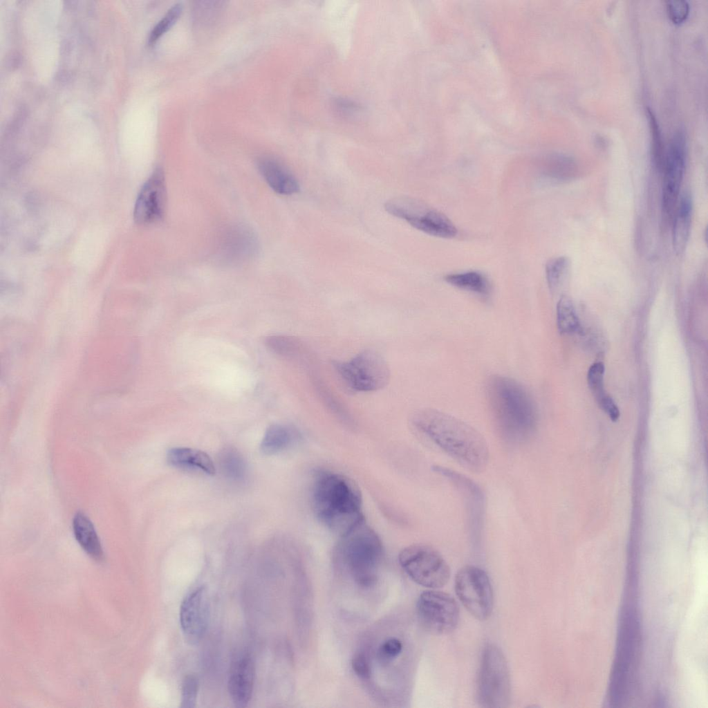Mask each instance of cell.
<instances>
[{"instance_id": "ac0fdd59", "label": "cell", "mask_w": 708, "mask_h": 708, "mask_svg": "<svg viewBox=\"0 0 708 708\" xmlns=\"http://www.w3.org/2000/svg\"><path fill=\"white\" fill-rule=\"evenodd\" d=\"M258 167L267 183L277 193L292 195L299 190L297 180L278 160L271 158H263L259 161Z\"/></svg>"}, {"instance_id": "83f0119b", "label": "cell", "mask_w": 708, "mask_h": 708, "mask_svg": "<svg viewBox=\"0 0 708 708\" xmlns=\"http://www.w3.org/2000/svg\"><path fill=\"white\" fill-rule=\"evenodd\" d=\"M266 344L275 354L286 357H298L304 350V344L299 339L288 335H270L266 338Z\"/></svg>"}, {"instance_id": "e575fe53", "label": "cell", "mask_w": 708, "mask_h": 708, "mask_svg": "<svg viewBox=\"0 0 708 708\" xmlns=\"http://www.w3.org/2000/svg\"><path fill=\"white\" fill-rule=\"evenodd\" d=\"M666 8L669 19L676 24L682 23L689 13V4L684 0L668 1Z\"/></svg>"}, {"instance_id": "7402d4cb", "label": "cell", "mask_w": 708, "mask_h": 708, "mask_svg": "<svg viewBox=\"0 0 708 708\" xmlns=\"http://www.w3.org/2000/svg\"><path fill=\"white\" fill-rule=\"evenodd\" d=\"M299 438L297 431L289 426L276 424L269 427L261 443V450L272 455L285 450Z\"/></svg>"}, {"instance_id": "836d02e7", "label": "cell", "mask_w": 708, "mask_h": 708, "mask_svg": "<svg viewBox=\"0 0 708 708\" xmlns=\"http://www.w3.org/2000/svg\"><path fill=\"white\" fill-rule=\"evenodd\" d=\"M402 649L401 642L397 638L391 637L380 644L377 651V658L380 662L387 664L397 658Z\"/></svg>"}, {"instance_id": "4fadbf2b", "label": "cell", "mask_w": 708, "mask_h": 708, "mask_svg": "<svg viewBox=\"0 0 708 708\" xmlns=\"http://www.w3.org/2000/svg\"><path fill=\"white\" fill-rule=\"evenodd\" d=\"M209 620L207 590L201 586L183 600L179 621L185 640L190 644L199 642L206 632Z\"/></svg>"}, {"instance_id": "52a82bcc", "label": "cell", "mask_w": 708, "mask_h": 708, "mask_svg": "<svg viewBox=\"0 0 708 708\" xmlns=\"http://www.w3.org/2000/svg\"><path fill=\"white\" fill-rule=\"evenodd\" d=\"M333 366L344 384L354 392L381 389L390 378L386 362L373 350L363 351L348 361H334Z\"/></svg>"}, {"instance_id": "f1b7e54d", "label": "cell", "mask_w": 708, "mask_h": 708, "mask_svg": "<svg viewBox=\"0 0 708 708\" xmlns=\"http://www.w3.org/2000/svg\"><path fill=\"white\" fill-rule=\"evenodd\" d=\"M646 117L649 121L651 134V153L652 162L658 170L662 171L665 158V150L661 131L657 119L653 112L649 108L646 109Z\"/></svg>"}, {"instance_id": "cb8c5ba5", "label": "cell", "mask_w": 708, "mask_h": 708, "mask_svg": "<svg viewBox=\"0 0 708 708\" xmlns=\"http://www.w3.org/2000/svg\"><path fill=\"white\" fill-rule=\"evenodd\" d=\"M445 280L458 288L486 297L490 294V287L487 279L477 271H468L448 274Z\"/></svg>"}, {"instance_id": "d6a6232c", "label": "cell", "mask_w": 708, "mask_h": 708, "mask_svg": "<svg viewBox=\"0 0 708 708\" xmlns=\"http://www.w3.org/2000/svg\"><path fill=\"white\" fill-rule=\"evenodd\" d=\"M199 682L196 676L187 675L183 679L181 688L180 707L193 708L196 706Z\"/></svg>"}, {"instance_id": "5b68a950", "label": "cell", "mask_w": 708, "mask_h": 708, "mask_svg": "<svg viewBox=\"0 0 708 708\" xmlns=\"http://www.w3.org/2000/svg\"><path fill=\"white\" fill-rule=\"evenodd\" d=\"M335 552L337 562L359 586L370 587L375 583L383 555L382 543L364 519L340 535Z\"/></svg>"}, {"instance_id": "603a6c76", "label": "cell", "mask_w": 708, "mask_h": 708, "mask_svg": "<svg viewBox=\"0 0 708 708\" xmlns=\"http://www.w3.org/2000/svg\"><path fill=\"white\" fill-rule=\"evenodd\" d=\"M573 161L565 156L552 155L547 157L539 166V177L542 180L561 182L569 179L574 174Z\"/></svg>"}, {"instance_id": "30bf717a", "label": "cell", "mask_w": 708, "mask_h": 708, "mask_svg": "<svg viewBox=\"0 0 708 708\" xmlns=\"http://www.w3.org/2000/svg\"><path fill=\"white\" fill-rule=\"evenodd\" d=\"M455 591L464 607L476 619L485 620L493 608V590L487 573L480 568L467 566L455 577Z\"/></svg>"}, {"instance_id": "4316f807", "label": "cell", "mask_w": 708, "mask_h": 708, "mask_svg": "<svg viewBox=\"0 0 708 708\" xmlns=\"http://www.w3.org/2000/svg\"><path fill=\"white\" fill-rule=\"evenodd\" d=\"M557 324L561 334L574 333L580 328L574 304L566 295L561 297L557 305Z\"/></svg>"}, {"instance_id": "d4e9b609", "label": "cell", "mask_w": 708, "mask_h": 708, "mask_svg": "<svg viewBox=\"0 0 708 708\" xmlns=\"http://www.w3.org/2000/svg\"><path fill=\"white\" fill-rule=\"evenodd\" d=\"M313 386L323 404L342 422L351 425L353 420L340 400L331 392L328 387L316 375L311 377Z\"/></svg>"}, {"instance_id": "9c48e42d", "label": "cell", "mask_w": 708, "mask_h": 708, "mask_svg": "<svg viewBox=\"0 0 708 708\" xmlns=\"http://www.w3.org/2000/svg\"><path fill=\"white\" fill-rule=\"evenodd\" d=\"M400 566L416 584L431 588L442 587L449 580L450 570L440 554L431 546L413 544L401 550Z\"/></svg>"}, {"instance_id": "277c9868", "label": "cell", "mask_w": 708, "mask_h": 708, "mask_svg": "<svg viewBox=\"0 0 708 708\" xmlns=\"http://www.w3.org/2000/svg\"><path fill=\"white\" fill-rule=\"evenodd\" d=\"M636 595L625 593L620 614L615 656L609 686L610 700L613 705H619L626 696L636 667L641 638Z\"/></svg>"}, {"instance_id": "d590c367", "label": "cell", "mask_w": 708, "mask_h": 708, "mask_svg": "<svg viewBox=\"0 0 708 708\" xmlns=\"http://www.w3.org/2000/svg\"><path fill=\"white\" fill-rule=\"evenodd\" d=\"M351 665L353 671L360 678L367 680L371 677L370 662L364 653H356L352 658Z\"/></svg>"}, {"instance_id": "7a4b0ae2", "label": "cell", "mask_w": 708, "mask_h": 708, "mask_svg": "<svg viewBox=\"0 0 708 708\" xmlns=\"http://www.w3.org/2000/svg\"><path fill=\"white\" fill-rule=\"evenodd\" d=\"M311 503L317 519L340 535L364 519L359 488L348 477L337 472H317Z\"/></svg>"}, {"instance_id": "1f68e13d", "label": "cell", "mask_w": 708, "mask_h": 708, "mask_svg": "<svg viewBox=\"0 0 708 708\" xmlns=\"http://www.w3.org/2000/svg\"><path fill=\"white\" fill-rule=\"evenodd\" d=\"M182 12L180 3L174 5L158 21L151 30L149 37L150 44H153L176 23Z\"/></svg>"}, {"instance_id": "ffe728a7", "label": "cell", "mask_w": 708, "mask_h": 708, "mask_svg": "<svg viewBox=\"0 0 708 708\" xmlns=\"http://www.w3.org/2000/svg\"><path fill=\"white\" fill-rule=\"evenodd\" d=\"M692 201L691 196L684 193L680 198L673 225V246L678 255L685 250L691 231Z\"/></svg>"}, {"instance_id": "44dd1931", "label": "cell", "mask_w": 708, "mask_h": 708, "mask_svg": "<svg viewBox=\"0 0 708 708\" xmlns=\"http://www.w3.org/2000/svg\"><path fill=\"white\" fill-rule=\"evenodd\" d=\"M75 537L83 550L96 561L103 559L104 554L94 526L84 514L78 512L73 519Z\"/></svg>"}, {"instance_id": "4dcf8cb0", "label": "cell", "mask_w": 708, "mask_h": 708, "mask_svg": "<svg viewBox=\"0 0 708 708\" xmlns=\"http://www.w3.org/2000/svg\"><path fill=\"white\" fill-rule=\"evenodd\" d=\"M604 366L601 362L593 364L588 369L587 382L598 404L608 395L604 386Z\"/></svg>"}, {"instance_id": "ba28073f", "label": "cell", "mask_w": 708, "mask_h": 708, "mask_svg": "<svg viewBox=\"0 0 708 708\" xmlns=\"http://www.w3.org/2000/svg\"><path fill=\"white\" fill-rule=\"evenodd\" d=\"M384 209L392 216L429 235L451 239L457 234V228L449 218L417 199L395 197L385 203Z\"/></svg>"}, {"instance_id": "8992f818", "label": "cell", "mask_w": 708, "mask_h": 708, "mask_svg": "<svg viewBox=\"0 0 708 708\" xmlns=\"http://www.w3.org/2000/svg\"><path fill=\"white\" fill-rule=\"evenodd\" d=\"M511 684L505 658L494 644L483 649L478 675L477 698L482 707H507L510 702Z\"/></svg>"}, {"instance_id": "3957f363", "label": "cell", "mask_w": 708, "mask_h": 708, "mask_svg": "<svg viewBox=\"0 0 708 708\" xmlns=\"http://www.w3.org/2000/svg\"><path fill=\"white\" fill-rule=\"evenodd\" d=\"M487 389L492 413L502 438L512 444L530 438L537 427V412L527 389L505 376L492 378Z\"/></svg>"}, {"instance_id": "f546056e", "label": "cell", "mask_w": 708, "mask_h": 708, "mask_svg": "<svg viewBox=\"0 0 708 708\" xmlns=\"http://www.w3.org/2000/svg\"><path fill=\"white\" fill-rule=\"evenodd\" d=\"M570 266L566 257L550 259L546 265V276L548 288L552 292L557 291L563 283Z\"/></svg>"}, {"instance_id": "5bb4252c", "label": "cell", "mask_w": 708, "mask_h": 708, "mask_svg": "<svg viewBox=\"0 0 708 708\" xmlns=\"http://www.w3.org/2000/svg\"><path fill=\"white\" fill-rule=\"evenodd\" d=\"M257 250L255 234L250 228L241 224L226 228L218 242V258L230 265L240 264L250 260Z\"/></svg>"}, {"instance_id": "6da1fadb", "label": "cell", "mask_w": 708, "mask_h": 708, "mask_svg": "<svg viewBox=\"0 0 708 708\" xmlns=\"http://www.w3.org/2000/svg\"><path fill=\"white\" fill-rule=\"evenodd\" d=\"M411 422L418 431L466 469L480 472L486 467L489 459L487 444L471 425L431 409L416 412Z\"/></svg>"}, {"instance_id": "d6986e66", "label": "cell", "mask_w": 708, "mask_h": 708, "mask_svg": "<svg viewBox=\"0 0 708 708\" xmlns=\"http://www.w3.org/2000/svg\"><path fill=\"white\" fill-rule=\"evenodd\" d=\"M169 464L180 468L198 469L208 475L216 473V467L205 452L188 448L174 447L169 449L167 454Z\"/></svg>"}, {"instance_id": "e0dca14e", "label": "cell", "mask_w": 708, "mask_h": 708, "mask_svg": "<svg viewBox=\"0 0 708 708\" xmlns=\"http://www.w3.org/2000/svg\"><path fill=\"white\" fill-rule=\"evenodd\" d=\"M433 470L449 480L463 494L469 515L473 535L479 531L483 519L484 495L479 486L470 478L445 467L435 465Z\"/></svg>"}, {"instance_id": "9a60e30c", "label": "cell", "mask_w": 708, "mask_h": 708, "mask_svg": "<svg viewBox=\"0 0 708 708\" xmlns=\"http://www.w3.org/2000/svg\"><path fill=\"white\" fill-rule=\"evenodd\" d=\"M162 171L156 169L142 186L136 200L134 218L140 224L160 219L164 214L166 192Z\"/></svg>"}, {"instance_id": "8fae6325", "label": "cell", "mask_w": 708, "mask_h": 708, "mask_svg": "<svg viewBox=\"0 0 708 708\" xmlns=\"http://www.w3.org/2000/svg\"><path fill=\"white\" fill-rule=\"evenodd\" d=\"M417 614L421 625L434 634H446L457 626L459 608L449 595L436 590H427L420 594L417 605Z\"/></svg>"}, {"instance_id": "7c38bea8", "label": "cell", "mask_w": 708, "mask_h": 708, "mask_svg": "<svg viewBox=\"0 0 708 708\" xmlns=\"http://www.w3.org/2000/svg\"><path fill=\"white\" fill-rule=\"evenodd\" d=\"M686 154V138L681 130L673 136L665 151L662 171L664 180L662 187V209L667 217L673 213L679 197L684 167Z\"/></svg>"}, {"instance_id": "8d00e7d4", "label": "cell", "mask_w": 708, "mask_h": 708, "mask_svg": "<svg viewBox=\"0 0 708 708\" xmlns=\"http://www.w3.org/2000/svg\"><path fill=\"white\" fill-rule=\"evenodd\" d=\"M601 409L610 417L612 421H616L620 417V411L611 397L608 395L599 404Z\"/></svg>"}, {"instance_id": "484cf974", "label": "cell", "mask_w": 708, "mask_h": 708, "mask_svg": "<svg viewBox=\"0 0 708 708\" xmlns=\"http://www.w3.org/2000/svg\"><path fill=\"white\" fill-rule=\"evenodd\" d=\"M218 465L225 477L234 480L243 479L246 474V465L241 454L232 447H225L218 456Z\"/></svg>"}, {"instance_id": "2e32d148", "label": "cell", "mask_w": 708, "mask_h": 708, "mask_svg": "<svg viewBox=\"0 0 708 708\" xmlns=\"http://www.w3.org/2000/svg\"><path fill=\"white\" fill-rule=\"evenodd\" d=\"M255 677L254 662L248 653L235 656L230 671L228 691L236 707H245L249 703L253 691Z\"/></svg>"}]
</instances>
